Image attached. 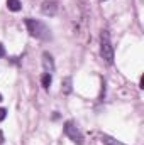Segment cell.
I'll return each instance as SVG.
<instances>
[{"mask_svg":"<svg viewBox=\"0 0 144 145\" xmlns=\"http://www.w3.org/2000/svg\"><path fill=\"white\" fill-rule=\"evenodd\" d=\"M61 91H63L65 95H70V93H71V78H65V79H63V88H61Z\"/></svg>","mask_w":144,"mask_h":145,"instance_id":"ba28073f","label":"cell"},{"mask_svg":"<svg viewBox=\"0 0 144 145\" xmlns=\"http://www.w3.org/2000/svg\"><path fill=\"white\" fill-rule=\"evenodd\" d=\"M51 81H53V76H51V74H48V72H44V74H42V78H41V84H42V88H44V89H48V88L51 86Z\"/></svg>","mask_w":144,"mask_h":145,"instance_id":"52a82bcc","label":"cell"},{"mask_svg":"<svg viewBox=\"0 0 144 145\" xmlns=\"http://www.w3.org/2000/svg\"><path fill=\"white\" fill-rule=\"evenodd\" d=\"M2 56H5V47L0 44V57H2Z\"/></svg>","mask_w":144,"mask_h":145,"instance_id":"8fae6325","label":"cell"},{"mask_svg":"<svg viewBox=\"0 0 144 145\" xmlns=\"http://www.w3.org/2000/svg\"><path fill=\"white\" fill-rule=\"evenodd\" d=\"M7 8L12 12H19L22 8V3H20V0H7Z\"/></svg>","mask_w":144,"mask_h":145,"instance_id":"8992f818","label":"cell"},{"mask_svg":"<svg viewBox=\"0 0 144 145\" xmlns=\"http://www.w3.org/2000/svg\"><path fill=\"white\" fill-rule=\"evenodd\" d=\"M5 116H7V110L0 108V121H3V120H5Z\"/></svg>","mask_w":144,"mask_h":145,"instance_id":"30bf717a","label":"cell"},{"mask_svg":"<svg viewBox=\"0 0 144 145\" xmlns=\"http://www.w3.org/2000/svg\"><path fill=\"white\" fill-rule=\"evenodd\" d=\"M65 133H66L76 145H83V140H85V138H83V133H81V130L76 127L75 121L70 120V121L65 123Z\"/></svg>","mask_w":144,"mask_h":145,"instance_id":"3957f363","label":"cell"},{"mask_svg":"<svg viewBox=\"0 0 144 145\" xmlns=\"http://www.w3.org/2000/svg\"><path fill=\"white\" fill-rule=\"evenodd\" d=\"M0 144H3V135H2V132H0Z\"/></svg>","mask_w":144,"mask_h":145,"instance_id":"7c38bea8","label":"cell"},{"mask_svg":"<svg viewBox=\"0 0 144 145\" xmlns=\"http://www.w3.org/2000/svg\"><path fill=\"white\" fill-rule=\"evenodd\" d=\"M102 140H104L105 145H126V144H122V142H119V140H115V138H112V137H108V135H104Z\"/></svg>","mask_w":144,"mask_h":145,"instance_id":"9c48e42d","label":"cell"},{"mask_svg":"<svg viewBox=\"0 0 144 145\" xmlns=\"http://www.w3.org/2000/svg\"><path fill=\"white\" fill-rule=\"evenodd\" d=\"M42 66H44V71L48 72V74L54 72V61H53V56L49 52L42 54Z\"/></svg>","mask_w":144,"mask_h":145,"instance_id":"277c9868","label":"cell"},{"mask_svg":"<svg viewBox=\"0 0 144 145\" xmlns=\"http://www.w3.org/2000/svg\"><path fill=\"white\" fill-rule=\"evenodd\" d=\"M2 100H3V98H2V95H0V101H2Z\"/></svg>","mask_w":144,"mask_h":145,"instance_id":"4fadbf2b","label":"cell"},{"mask_svg":"<svg viewBox=\"0 0 144 145\" xmlns=\"http://www.w3.org/2000/svg\"><path fill=\"white\" fill-rule=\"evenodd\" d=\"M100 54H102V57L107 64L114 63V49H112V44H110V37L105 31L100 34Z\"/></svg>","mask_w":144,"mask_h":145,"instance_id":"7a4b0ae2","label":"cell"},{"mask_svg":"<svg viewBox=\"0 0 144 145\" xmlns=\"http://www.w3.org/2000/svg\"><path fill=\"white\" fill-rule=\"evenodd\" d=\"M24 22H26V27H27L29 34L32 37H36L39 40H51V37H53L51 29H49L44 22L36 20V19H26Z\"/></svg>","mask_w":144,"mask_h":145,"instance_id":"6da1fadb","label":"cell"},{"mask_svg":"<svg viewBox=\"0 0 144 145\" xmlns=\"http://www.w3.org/2000/svg\"><path fill=\"white\" fill-rule=\"evenodd\" d=\"M41 10H42V14H46V15H56V12H58V3H56V2H44L42 7H41Z\"/></svg>","mask_w":144,"mask_h":145,"instance_id":"5b68a950","label":"cell"}]
</instances>
